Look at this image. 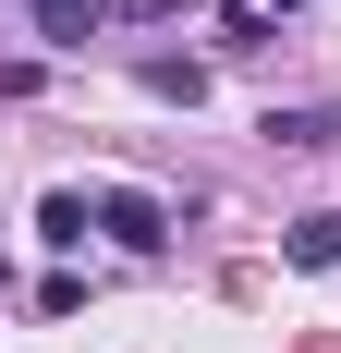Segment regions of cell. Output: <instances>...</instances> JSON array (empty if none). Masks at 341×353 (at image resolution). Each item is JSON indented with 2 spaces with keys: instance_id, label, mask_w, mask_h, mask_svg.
Masks as SVG:
<instances>
[{
  "instance_id": "1",
  "label": "cell",
  "mask_w": 341,
  "mask_h": 353,
  "mask_svg": "<svg viewBox=\"0 0 341 353\" xmlns=\"http://www.w3.org/2000/svg\"><path fill=\"white\" fill-rule=\"evenodd\" d=\"M98 232H122V244H135V256H159V244H170V208H159V195H135V183H122V195H98Z\"/></svg>"
},
{
  "instance_id": "2",
  "label": "cell",
  "mask_w": 341,
  "mask_h": 353,
  "mask_svg": "<svg viewBox=\"0 0 341 353\" xmlns=\"http://www.w3.org/2000/svg\"><path fill=\"white\" fill-rule=\"evenodd\" d=\"M98 25H110V0H37V37L49 49H86Z\"/></svg>"
},
{
  "instance_id": "3",
  "label": "cell",
  "mask_w": 341,
  "mask_h": 353,
  "mask_svg": "<svg viewBox=\"0 0 341 353\" xmlns=\"http://www.w3.org/2000/svg\"><path fill=\"white\" fill-rule=\"evenodd\" d=\"M256 134H269V146H329V134H341V110H329V98H305V110H269Z\"/></svg>"
},
{
  "instance_id": "4",
  "label": "cell",
  "mask_w": 341,
  "mask_h": 353,
  "mask_svg": "<svg viewBox=\"0 0 341 353\" xmlns=\"http://www.w3.org/2000/svg\"><path fill=\"white\" fill-rule=\"evenodd\" d=\"M280 256H293V268H341V208H305Z\"/></svg>"
},
{
  "instance_id": "5",
  "label": "cell",
  "mask_w": 341,
  "mask_h": 353,
  "mask_svg": "<svg viewBox=\"0 0 341 353\" xmlns=\"http://www.w3.org/2000/svg\"><path fill=\"white\" fill-rule=\"evenodd\" d=\"M86 232H98V208H86L73 183H61V195H37V244H86Z\"/></svg>"
},
{
  "instance_id": "6",
  "label": "cell",
  "mask_w": 341,
  "mask_h": 353,
  "mask_svg": "<svg viewBox=\"0 0 341 353\" xmlns=\"http://www.w3.org/2000/svg\"><path fill=\"white\" fill-rule=\"evenodd\" d=\"M146 98H170V110H195V98H207V61H170V49H159V61H146Z\"/></svg>"
},
{
  "instance_id": "7",
  "label": "cell",
  "mask_w": 341,
  "mask_h": 353,
  "mask_svg": "<svg viewBox=\"0 0 341 353\" xmlns=\"http://www.w3.org/2000/svg\"><path fill=\"white\" fill-rule=\"evenodd\" d=\"M269 25H280V12H256V0H232V12H220V49H269Z\"/></svg>"
},
{
  "instance_id": "8",
  "label": "cell",
  "mask_w": 341,
  "mask_h": 353,
  "mask_svg": "<svg viewBox=\"0 0 341 353\" xmlns=\"http://www.w3.org/2000/svg\"><path fill=\"white\" fill-rule=\"evenodd\" d=\"M256 12H305V0H256Z\"/></svg>"
}]
</instances>
